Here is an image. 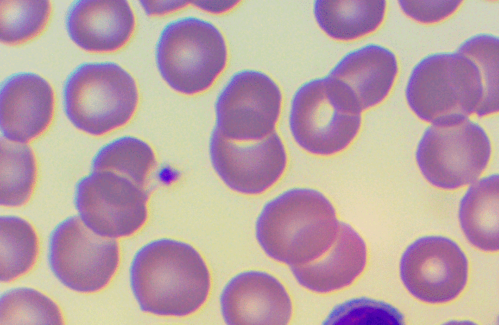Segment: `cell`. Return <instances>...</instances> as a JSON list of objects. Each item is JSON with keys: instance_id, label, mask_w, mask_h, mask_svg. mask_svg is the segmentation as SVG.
I'll use <instances>...</instances> for the list:
<instances>
[{"instance_id": "1", "label": "cell", "mask_w": 499, "mask_h": 325, "mask_svg": "<svg viewBox=\"0 0 499 325\" xmlns=\"http://www.w3.org/2000/svg\"><path fill=\"white\" fill-rule=\"evenodd\" d=\"M341 223L323 192L296 186L265 203L255 220V235L267 256L293 268L324 255L336 241Z\"/></svg>"}, {"instance_id": "2", "label": "cell", "mask_w": 499, "mask_h": 325, "mask_svg": "<svg viewBox=\"0 0 499 325\" xmlns=\"http://www.w3.org/2000/svg\"><path fill=\"white\" fill-rule=\"evenodd\" d=\"M130 282L140 309L156 316L191 315L206 303L211 289L210 272L201 254L170 238L153 240L136 252Z\"/></svg>"}, {"instance_id": "3", "label": "cell", "mask_w": 499, "mask_h": 325, "mask_svg": "<svg viewBox=\"0 0 499 325\" xmlns=\"http://www.w3.org/2000/svg\"><path fill=\"white\" fill-rule=\"evenodd\" d=\"M139 92L134 77L111 61L77 66L63 88V106L70 123L93 136L114 132L130 122L138 108Z\"/></svg>"}, {"instance_id": "4", "label": "cell", "mask_w": 499, "mask_h": 325, "mask_svg": "<svg viewBox=\"0 0 499 325\" xmlns=\"http://www.w3.org/2000/svg\"><path fill=\"white\" fill-rule=\"evenodd\" d=\"M155 59L162 79L172 90L194 96L210 89L222 74L228 49L215 24L186 16L164 26L156 44Z\"/></svg>"}, {"instance_id": "5", "label": "cell", "mask_w": 499, "mask_h": 325, "mask_svg": "<svg viewBox=\"0 0 499 325\" xmlns=\"http://www.w3.org/2000/svg\"><path fill=\"white\" fill-rule=\"evenodd\" d=\"M288 122L301 149L312 155L331 157L355 139L362 126V111L337 82L325 76L296 89Z\"/></svg>"}, {"instance_id": "6", "label": "cell", "mask_w": 499, "mask_h": 325, "mask_svg": "<svg viewBox=\"0 0 499 325\" xmlns=\"http://www.w3.org/2000/svg\"><path fill=\"white\" fill-rule=\"evenodd\" d=\"M407 103L421 120L431 124L467 118L476 113L483 84L476 64L457 52H440L421 59L409 76Z\"/></svg>"}, {"instance_id": "7", "label": "cell", "mask_w": 499, "mask_h": 325, "mask_svg": "<svg viewBox=\"0 0 499 325\" xmlns=\"http://www.w3.org/2000/svg\"><path fill=\"white\" fill-rule=\"evenodd\" d=\"M492 146L477 122L461 118L431 124L417 146L415 159L425 179L443 190L473 184L487 167Z\"/></svg>"}, {"instance_id": "8", "label": "cell", "mask_w": 499, "mask_h": 325, "mask_svg": "<svg viewBox=\"0 0 499 325\" xmlns=\"http://www.w3.org/2000/svg\"><path fill=\"white\" fill-rule=\"evenodd\" d=\"M48 261L64 286L80 293H94L106 288L116 274L120 246L117 240L90 230L77 216H70L51 231Z\"/></svg>"}, {"instance_id": "9", "label": "cell", "mask_w": 499, "mask_h": 325, "mask_svg": "<svg viewBox=\"0 0 499 325\" xmlns=\"http://www.w3.org/2000/svg\"><path fill=\"white\" fill-rule=\"evenodd\" d=\"M74 200L83 224L108 238L136 234L149 217L145 186L110 172L91 171L81 178L75 186Z\"/></svg>"}, {"instance_id": "10", "label": "cell", "mask_w": 499, "mask_h": 325, "mask_svg": "<svg viewBox=\"0 0 499 325\" xmlns=\"http://www.w3.org/2000/svg\"><path fill=\"white\" fill-rule=\"evenodd\" d=\"M282 92L267 74L252 69L235 72L218 94L215 129L223 138L252 142L276 132Z\"/></svg>"}, {"instance_id": "11", "label": "cell", "mask_w": 499, "mask_h": 325, "mask_svg": "<svg viewBox=\"0 0 499 325\" xmlns=\"http://www.w3.org/2000/svg\"><path fill=\"white\" fill-rule=\"evenodd\" d=\"M400 276L408 291L429 304L456 299L465 288L469 261L453 239L441 235L419 237L402 254Z\"/></svg>"}, {"instance_id": "12", "label": "cell", "mask_w": 499, "mask_h": 325, "mask_svg": "<svg viewBox=\"0 0 499 325\" xmlns=\"http://www.w3.org/2000/svg\"><path fill=\"white\" fill-rule=\"evenodd\" d=\"M209 153L221 181L244 196L270 190L282 179L289 163L286 146L277 132L259 141L240 143L223 138L213 129Z\"/></svg>"}, {"instance_id": "13", "label": "cell", "mask_w": 499, "mask_h": 325, "mask_svg": "<svg viewBox=\"0 0 499 325\" xmlns=\"http://www.w3.org/2000/svg\"><path fill=\"white\" fill-rule=\"evenodd\" d=\"M227 325H289L293 305L283 283L260 270L241 272L230 279L220 298Z\"/></svg>"}, {"instance_id": "14", "label": "cell", "mask_w": 499, "mask_h": 325, "mask_svg": "<svg viewBox=\"0 0 499 325\" xmlns=\"http://www.w3.org/2000/svg\"><path fill=\"white\" fill-rule=\"evenodd\" d=\"M2 138L27 144L44 134L52 124L56 98L50 83L32 72L6 77L0 91Z\"/></svg>"}, {"instance_id": "15", "label": "cell", "mask_w": 499, "mask_h": 325, "mask_svg": "<svg viewBox=\"0 0 499 325\" xmlns=\"http://www.w3.org/2000/svg\"><path fill=\"white\" fill-rule=\"evenodd\" d=\"M65 28L71 40L82 49L99 53L125 47L136 29L132 8L125 0H78L69 6Z\"/></svg>"}, {"instance_id": "16", "label": "cell", "mask_w": 499, "mask_h": 325, "mask_svg": "<svg viewBox=\"0 0 499 325\" xmlns=\"http://www.w3.org/2000/svg\"><path fill=\"white\" fill-rule=\"evenodd\" d=\"M398 72L396 54L382 45L370 43L346 53L327 76L343 89L362 112L386 99Z\"/></svg>"}, {"instance_id": "17", "label": "cell", "mask_w": 499, "mask_h": 325, "mask_svg": "<svg viewBox=\"0 0 499 325\" xmlns=\"http://www.w3.org/2000/svg\"><path fill=\"white\" fill-rule=\"evenodd\" d=\"M367 257L364 238L350 224L341 222L336 241L324 255L291 271L303 288L317 293H329L352 285L365 271Z\"/></svg>"}, {"instance_id": "18", "label": "cell", "mask_w": 499, "mask_h": 325, "mask_svg": "<svg viewBox=\"0 0 499 325\" xmlns=\"http://www.w3.org/2000/svg\"><path fill=\"white\" fill-rule=\"evenodd\" d=\"M498 174L474 182L462 196L458 218L467 241L484 252H497L498 236Z\"/></svg>"}, {"instance_id": "19", "label": "cell", "mask_w": 499, "mask_h": 325, "mask_svg": "<svg viewBox=\"0 0 499 325\" xmlns=\"http://www.w3.org/2000/svg\"><path fill=\"white\" fill-rule=\"evenodd\" d=\"M386 1L317 0L313 13L319 27L331 39L353 41L374 32L384 22Z\"/></svg>"}, {"instance_id": "20", "label": "cell", "mask_w": 499, "mask_h": 325, "mask_svg": "<svg viewBox=\"0 0 499 325\" xmlns=\"http://www.w3.org/2000/svg\"><path fill=\"white\" fill-rule=\"evenodd\" d=\"M156 164L151 146L134 136H122L103 145L91 162V171L110 172L145 186Z\"/></svg>"}, {"instance_id": "21", "label": "cell", "mask_w": 499, "mask_h": 325, "mask_svg": "<svg viewBox=\"0 0 499 325\" xmlns=\"http://www.w3.org/2000/svg\"><path fill=\"white\" fill-rule=\"evenodd\" d=\"M1 281H15L35 265L39 240L33 225L16 215L1 216Z\"/></svg>"}, {"instance_id": "22", "label": "cell", "mask_w": 499, "mask_h": 325, "mask_svg": "<svg viewBox=\"0 0 499 325\" xmlns=\"http://www.w3.org/2000/svg\"><path fill=\"white\" fill-rule=\"evenodd\" d=\"M38 176L34 151L26 144L1 140V205L18 208L31 198Z\"/></svg>"}, {"instance_id": "23", "label": "cell", "mask_w": 499, "mask_h": 325, "mask_svg": "<svg viewBox=\"0 0 499 325\" xmlns=\"http://www.w3.org/2000/svg\"><path fill=\"white\" fill-rule=\"evenodd\" d=\"M0 308L1 325H65L58 305L32 288L18 287L4 292Z\"/></svg>"}, {"instance_id": "24", "label": "cell", "mask_w": 499, "mask_h": 325, "mask_svg": "<svg viewBox=\"0 0 499 325\" xmlns=\"http://www.w3.org/2000/svg\"><path fill=\"white\" fill-rule=\"evenodd\" d=\"M1 41L8 45L27 42L39 35L51 18L49 1L1 0Z\"/></svg>"}, {"instance_id": "25", "label": "cell", "mask_w": 499, "mask_h": 325, "mask_svg": "<svg viewBox=\"0 0 499 325\" xmlns=\"http://www.w3.org/2000/svg\"><path fill=\"white\" fill-rule=\"evenodd\" d=\"M477 65L483 84V98L476 115L484 117L497 113L498 98V37L479 33L465 40L456 50Z\"/></svg>"}, {"instance_id": "26", "label": "cell", "mask_w": 499, "mask_h": 325, "mask_svg": "<svg viewBox=\"0 0 499 325\" xmlns=\"http://www.w3.org/2000/svg\"><path fill=\"white\" fill-rule=\"evenodd\" d=\"M322 325H406L393 305L367 297L349 299L336 305Z\"/></svg>"}, {"instance_id": "27", "label": "cell", "mask_w": 499, "mask_h": 325, "mask_svg": "<svg viewBox=\"0 0 499 325\" xmlns=\"http://www.w3.org/2000/svg\"><path fill=\"white\" fill-rule=\"evenodd\" d=\"M402 11L422 24H435L453 15L462 1H399Z\"/></svg>"}, {"instance_id": "28", "label": "cell", "mask_w": 499, "mask_h": 325, "mask_svg": "<svg viewBox=\"0 0 499 325\" xmlns=\"http://www.w3.org/2000/svg\"><path fill=\"white\" fill-rule=\"evenodd\" d=\"M165 2L164 4H161V1H141V6L144 11L149 15H160L167 13L177 11L184 7L185 4L184 1H175L172 4V1H170L168 4Z\"/></svg>"}, {"instance_id": "29", "label": "cell", "mask_w": 499, "mask_h": 325, "mask_svg": "<svg viewBox=\"0 0 499 325\" xmlns=\"http://www.w3.org/2000/svg\"><path fill=\"white\" fill-rule=\"evenodd\" d=\"M203 4H200L198 2V4L197 6L206 11H227L228 10H230L231 8H234L235 4H233L234 2L231 4H206L205 2H203Z\"/></svg>"}, {"instance_id": "30", "label": "cell", "mask_w": 499, "mask_h": 325, "mask_svg": "<svg viewBox=\"0 0 499 325\" xmlns=\"http://www.w3.org/2000/svg\"><path fill=\"white\" fill-rule=\"evenodd\" d=\"M441 325H479L469 320H450Z\"/></svg>"}]
</instances>
